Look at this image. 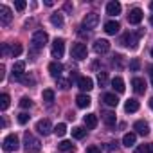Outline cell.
I'll return each instance as SVG.
<instances>
[{
    "label": "cell",
    "instance_id": "1",
    "mask_svg": "<svg viewBox=\"0 0 153 153\" xmlns=\"http://www.w3.org/2000/svg\"><path fill=\"white\" fill-rule=\"evenodd\" d=\"M49 42V34L45 31H34L33 38H31V56L34 58Z\"/></svg>",
    "mask_w": 153,
    "mask_h": 153
},
{
    "label": "cell",
    "instance_id": "2",
    "mask_svg": "<svg viewBox=\"0 0 153 153\" xmlns=\"http://www.w3.org/2000/svg\"><path fill=\"white\" fill-rule=\"evenodd\" d=\"M142 34H144V31H139V33H126V34L121 36L119 43L124 45V47H128V49H137V47H139V38H140Z\"/></svg>",
    "mask_w": 153,
    "mask_h": 153
},
{
    "label": "cell",
    "instance_id": "3",
    "mask_svg": "<svg viewBox=\"0 0 153 153\" xmlns=\"http://www.w3.org/2000/svg\"><path fill=\"white\" fill-rule=\"evenodd\" d=\"M24 144H25V151L27 153H38L42 149V142L29 131L24 135Z\"/></svg>",
    "mask_w": 153,
    "mask_h": 153
},
{
    "label": "cell",
    "instance_id": "4",
    "mask_svg": "<svg viewBox=\"0 0 153 153\" xmlns=\"http://www.w3.org/2000/svg\"><path fill=\"white\" fill-rule=\"evenodd\" d=\"M70 56L74 58V59H78V61H81V59H85L87 56H88V51H87V45L85 43H74L72 45V49H70Z\"/></svg>",
    "mask_w": 153,
    "mask_h": 153
},
{
    "label": "cell",
    "instance_id": "5",
    "mask_svg": "<svg viewBox=\"0 0 153 153\" xmlns=\"http://www.w3.org/2000/svg\"><path fill=\"white\" fill-rule=\"evenodd\" d=\"M2 148H4V151H7V153H13V151H16V149L20 148L18 137H16L15 133L7 135V137L4 139V142H2Z\"/></svg>",
    "mask_w": 153,
    "mask_h": 153
},
{
    "label": "cell",
    "instance_id": "6",
    "mask_svg": "<svg viewBox=\"0 0 153 153\" xmlns=\"http://www.w3.org/2000/svg\"><path fill=\"white\" fill-rule=\"evenodd\" d=\"M51 54H52V58H56V61H58L59 58H63V54H65V42H63L61 38H56V40L52 42Z\"/></svg>",
    "mask_w": 153,
    "mask_h": 153
},
{
    "label": "cell",
    "instance_id": "7",
    "mask_svg": "<svg viewBox=\"0 0 153 153\" xmlns=\"http://www.w3.org/2000/svg\"><path fill=\"white\" fill-rule=\"evenodd\" d=\"M2 54L4 56H11V58H16L22 54V45L20 43H4L2 45Z\"/></svg>",
    "mask_w": 153,
    "mask_h": 153
},
{
    "label": "cell",
    "instance_id": "8",
    "mask_svg": "<svg viewBox=\"0 0 153 153\" xmlns=\"http://www.w3.org/2000/svg\"><path fill=\"white\" fill-rule=\"evenodd\" d=\"M36 130H38L40 135H49L51 131H54L52 123H51L49 119H40V121L36 123Z\"/></svg>",
    "mask_w": 153,
    "mask_h": 153
},
{
    "label": "cell",
    "instance_id": "9",
    "mask_svg": "<svg viewBox=\"0 0 153 153\" xmlns=\"http://www.w3.org/2000/svg\"><path fill=\"white\" fill-rule=\"evenodd\" d=\"M13 20V13L7 6H0V24L2 25H9Z\"/></svg>",
    "mask_w": 153,
    "mask_h": 153
},
{
    "label": "cell",
    "instance_id": "10",
    "mask_svg": "<svg viewBox=\"0 0 153 153\" xmlns=\"http://www.w3.org/2000/svg\"><path fill=\"white\" fill-rule=\"evenodd\" d=\"M97 24H99V15L97 13H88L83 18V27H87V29H94Z\"/></svg>",
    "mask_w": 153,
    "mask_h": 153
},
{
    "label": "cell",
    "instance_id": "11",
    "mask_svg": "<svg viewBox=\"0 0 153 153\" xmlns=\"http://www.w3.org/2000/svg\"><path fill=\"white\" fill-rule=\"evenodd\" d=\"M78 87H79L83 92H90V90L94 88V81H92V78L81 76V78H78Z\"/></svg>",
    "mask_w": 153,
    "mask_h": 153
},
{
    "label": "cell",
    "instance_id": "12",
    "mask_svg": "<svg viewBox=\"0 0 153 153\" xmlns=\"http://www.w3.org/2000/svg\"><path fill=\"white\" fill-rule=\"evenodd\" d=\"M94 51H96V54H105V52H108V51H110V42H108V40H96Z\"/></svg>",
    "mask_w": 153,
    "mask_h": 153
},
{
    "label": "cell",
    "instance_id": "13",
    "mask_svg": "<svg viewBox=\"0 0 153 153\" xmlns=\"http://www.w3.org/2000/svg\"><path fill=\"white\" fill-rule=\"evenodd\" d=\"M24 70H25V63H24V61H16V63L13 65V78L20 81V79L24 78V74H25Z\"/></svg>",
    "mask_w": 153,
    "mask_h": 153
},
{
    "label": "cell",
    "instance_id": "14",
    "mask_svg": "<svg viewBox=\"0 0 153 153\" xmlns=\"http://www.w3.org/2000/svg\"><path fill=\"white\" fill-rule=\"evenodd\" d=\"M49 72H51L52 78L59 79V78H61V72H63V65H61L59 61H52V63L49 65Z\"/></svg>",
    "mask_w": 153,
    "mask_h": 153
},
{
    "label": "cell",
    "instance_id": "15",
    "mask_svg": "<svg viewBox=\"0 0 153 153\" xmlns=\"http://www.w3.org/2000/svg\"><path fill=\"white\" fill-rule=\"evenodd\" d=\"M140 20H142V11L139 7H133L130 11V15H128V22L133 24V25H137V24H140Z\"/></svg>",
    "mask_w": 153,
    "mask_h": 153
},
{
    "label": "cell",
    "instance_id": "16",
    "mask_svg": "<svg viewBox=\"0 0 153 153\" xmlns=\"http://www.w3.org/2000/svg\"><path fill=\"white\" fill-rule=\"evenodd\" d=\"M131 87H133L135 94H144L146 92V81L142 78H133L131 79Z\"/></svg>",
    "mask_w": 153,
    "mask_h": 153
},
{
    "label": "cell",
    "instance_id": "17",
    "mask_svg": "<svg viewBox=\"0 0 153 153\" xmlns=\"http://www.w3.org/2000/svg\"><path fill=\"white\" fill-rule=\"evenodd\" d=\"M133 130H135L139 135H142V137H146V135L149 133V126H148V123H144V121H137V123L133 124Z\"/></svg>",
    "mask_w": 153,
    "mask_h": 153
},
{
    "label": "cell",
    "instance_id": "18",
    "mask_svg": "<svg viewBox=\"0 0 153 153\" xmlns=\"http://www.w3.org/2000/svg\"><path fill=\"white\" fill-rule=\"evenodd\" d=\"M121 13V4L119 2H108L106 4V15H110V16H117Z\"/></svg>",
    "mask_w": 153,
    "mask_h": 153
},
{
    "label": "cell",
    "instance_id": "19",
    "mask_svg": "<svg viewBox=\"0 0 153 153\" xmlns=\"http://www.w3.org/2000/svg\"><path fill=\"white\" fill-rule=\"evenodd\" d=\"M119 29H121L119 22L110 20V22H106V24H105V33H106V34H115V33H119Z\"/></svg>",
    "mask_w": 153,
    "mask_h": 153
},
{
    "label": "cell",
    "instance_id": "20",
    "mask_svg": "<svg viewBox=\"0 0 153 153\" xmlns=\"http://www.w3.org/2000/svg\"><path fill=\"white\" fill-rule=\"evenodd\" d=\"M83 121H85V126H87L88 130H94V128L97 126V117H96V114H87V115L83 117Z\"/></svg>",
    "mask_w": 153,
    "mask_h": 153
},
{
    "label": "cell",
    "instance_id": "21",
    "mask_svg": "<svg viewBox=\"0 0 153 153\" xmlns=\"http://www.w3.org/2000/svg\"><path fill=\"white\" fill-rule=\"evenodd\" d=\"M76 103H78V106H79V108H87V106H90L92 99H90L87 94H79L78 97H76Z\"/></svg>",
    "mask_w": 153,
    "mask_h": 153
},
{
    "label": "cell",
    "instance_id": "22",
    "mask_svg": "<svg viewBox=\"0 0 153 153\" xmlns=\"http://www.w3.org/2000/svg\"><path fill=\"white\" fill-rule=\"evenodd\" d=\"M112 88L115 90V92H119V94H123L124 92V81H123V78H119V76H117V78H114L112 79Z\"/></svg>",
    "mask_w": 153,
    "mask_h": 153
},
{
    "label": "cell",
    "instance_id": "23",
    "mask_svg": "<svg viewBox=\"0 0 153 153\" xmlns=\"http://www.w3.org/2000/svg\"><path fill=\"white\" fill-rule=\"evenodd\" d=\"M124 110H126L128 114L137 112V110H139V101H137V99H128L126 105H124Z\"/></svg>",
    "mask_w": 153,
    "mask_h": 153
},
{
    "label": "cell",
    "instance_id": "24",
    "mask_svg": "<svg viewBox=\"0 0 153 153\" xmlns=\"http://www.w3.org/2000/svg\"><path fill=\"white\" fill-rule=\"evenodd\" d=\"M103 121H105V124H106V126H115L117 117H115V114H114V112H106V114H103Z\"/></svg>",
    "mask_w": 153,
    "mask_h": 153
},
{
    "label": "cell",
    "instance_id": "25",
    "mask_svg": "<svg viewBox=\"0 0 153 153\" xmlns=\"http://www.w3.org/2000/svg\"><path fill=\"white\" fill-rule=\"evenodd\" d=\"M51 24L54 25V27H63V15L61 13H54V15H51Z\"/></svg>",
    "mask_w": 153,
    "mask_h": 153
},
{
    "label": "cell",
    "instance_id": "26",
    "mask_svg": "<svg viewBox=\"0 0 153 153\" xmlns=\"http://www.w3.org/2000/svg\"><path fill=\"white\" fill-rule=\"evenodd\" d=\"M103 101H105L108 106H117V105H119V99H117L115 94H105V96H103Z\"/></svg>",
    "mask_w": 153,
    "mask_h": 153
},
{
    "label": "cell",
    "instance_id": "27",
    "mask_svg": "<svg viewBox=\"0 0 153 153\" xmlns=\"http://www.w3.org/2000/svg\"><path fill=\"white\" fill-rule=\"evenodd\" d=\"M135 140H137V135H135V133H131V131H130V133H126V135L123 137V144H124L126 148H131V146L135 144Z\"/></svg>",
    "mask_w": 153,
    "mask_h": 153
},
{
    "label": "cell",
    "instance_id": "28",
    "mask_svg": "<svg viewBox=\"0 0 153 153\" xmlns=\"http://www.w3.org/2000/svg\"><path fill=\"white\" fill-rule=\"evenodd\" d=\"M58 148H59V151H65V153H70V151L76 149V146H74L70 140H61V142L58 144Z\"/></svg>",
    "mask_w": 153,
    "mask_h": 153
},
{
    "label": "cell",
    "instance_id": "29",
    "mask_svg": "<svg viewBox=\"0 0 153 153\" xmlns=\"http://www.w3.org/2000/svg\"><path fill=\"white\" fill-rule=\"evenodd\" d=\"M85 135H87V130H85V128H81V126L72 128V137H74V139H83Z\"/></svg>",
    "mask_w": 153,
    "mask_h": 153
},
{
    "label": "cell",
    "instance_id": "30",
    "mask_svg": "<svg viewBox=\"0 0 153 153\" xmlns=\"http://www.w3.org/2000/svg\"><path fill=\"white\" fill-rule=\"evenodd\" d=\"M42 97H43V101H45V103H49V105H51V103L54 101V90L45 88V90H43V94H42Z\"/></svg>",
    "mask_w": 153,
    "mask_h": 153
},
{
    "label": "cell",
    "instance_id": "31",
    "mask_svg": "<svg viewBox=\"0 0 153 153\" xmlns=\"http://www.w3.org/2000/svg\"><path fill=\"white\" fill-rule=\"evenodd\" d=\"M9 96L7 94H2L0 96V110H7V106H9Z\"/></svg>",
    "mask_w": 153,
    "mask_h": 153
},
{
    "label": "cell",
    "instance_id": "32",
    "mask_svg": "<svg viewBox=\"0 0 153 153\" xmlns=\"http://www.w3.org/2000/svg\"><path fill=\"white\" fill-rule=\"evenodd\" d=\"M97 83H99V87H106V83H108V74H106V72H99Z\"/></svg>",
    "mask_w": 153,
    "mask_h": 153
},
{
    "label": "cell",
    "instance_id": "33",
    "mask_svg": "<svg viewBox=\"0 0 153 153\" xmlns=\"http://www.w3.org/2000/svg\"><path fill=\"white\" fill-rule=\"evenodd\" d=\"M54 133L58 135V137H63L65 133H67V126L61 123V124H58V126H54Z\"/></svg>",
    "mask_w": 153,
    "mask_h": 153
},
{
    "label": "cell",
    "instance_id": "34",
    "mask_svg": "<svg viewBox=\"0 0 153 153\" xmlns=\"http://www.w3.org/2000/svg\"><path fill=\"white\" fill-rule=\"evenodd\" d=\"M117 68H123L124 67V58L121 56V54H117V56H114V61H112Z\"/></svg>",
    "mask_w": 153,
    "mask_h": 153
},
{
    "label": "cell",
    "instance_id": "35",
    "mask_svg": "<svg viewBox=\"0 0 153 153\" xmlns=\"http://www.w3.org/2000/svg\"><path fill=\"white\" fill-rule=\"evenodd\" d=\"M140 68V61H139V58H133L131 61H130V70L131 72H137Z\"/></svg>",
    "mask_w": 153,
    "mask_h": 153
},
{
    "label": "cell",
    "instance_id": "36",
    "mask_svg": "<svg viewBox=\"0 0 153 153\" xmlns=\"http://www.w3.org/2000/svg\"><path fill=\"white\" fill-rule=\"evenodd\" d=\"M20 106H22V108H31V106H33V101H31L29 97H22V99H20Z\"/></svg>",
    "mask_w": 153,
    "mask_h": 153
},
{
    "label": "cell",
    "instance_id": "37",
    "mask_svg": "<svg viewBox=\"0 0 153 153\" xmlns=\"http://www.w3.org/2000/svg\"><path fill=\"white\" fill-rule=\"evenodd\" d=\"M29 117H31L29 114H25V112H22V114H18V123H20V124H25V123L29 121Z\"/></svg>",
    "mask_w": 153,
    "mask_h": 153
},
{
    "label": "cell",
    "instance_id": "38",
    "mask_svg": "<svg viewBox=\"0 0 153 153\" xmlns=\"http://www.w3.org/2000/svg\"><path fill=\"white\" fill-rule=\"evenodd\" d=\"M58 87H59L61 90H67V88L70 87V83H68L67 79H61V78H59V79H58Z\"/></svg>",
    "mask_w": 153,
    "mask_h": 153
},
{
    "label": "cell",
    "instance_id": "39",
    "mask_svg": "<svg viewBox=\"0 0 153 153\" xmlns=\"http://www.w3.org/2000/svg\"><path fill=\"white\" fill-rule=\"evenodd\" d=\"M25 6H27V4L24 2V0H16V2H15V7H16L18 11H24V9H25Z\"/></svg>",
    "mask_w": 153,
    "mask_h": 153
},
{
    "label": "cell",
    "instance_id": "40",
    "mask_svg": "<svg viewBox=\"0 0 153 153\" xmlns=\"http://www.w3.org/2000/svg\"><path fill=\"white\" fill-rule=\"evenodd\" d=\"M20 81H22L24 85H33V83H34V78H29V76H24V78H22Z\"/></svg>",
    "mask_w": 153,
    "mask_h": 153
},
{
    "label": "cell",
    "instance_id": "41",
    "mask_svg": "<svg viewBox=\"0 0 153 153\" xmlns=\"http://www.w3.org/2000/svg\"><path fill=\"white\" fill-rule=\"evenodd\" d=\"M85 153H101V149H99V148H97V146H88V148H87V151H85Z\"/></svg>",
    "mask_w": 153,
    "mask_h": 153
},
{
    "label": "cell",
    "instance_id": "42",
    "mask_svg": "<svg viewBox=\"0 0 153 153\" xmlns=\"http://www.w3.org/2000/svg\"><path fill=\"white\" fill-rule=\"evenodd\" d=\"M4 78H6V67L0 65V81H4Z\"/></svg>",
    "mask_w": 153,
    "mask_h": 153
},
{
    "label": "cell",
    "instance_id": "43",
    "mask_svg": "<svg viewBox=\"0 0 153 153\" xmlns=\"http://www.w3.org/2000/svg\"><path fill=\"white\" fill-rule=\"evenodd\" d=\"M146 149H148V144H146V146H139V148L135 149V153H146Z\"/></svg>",
    "mask_w": 153,
    "mask_h": 153
},
{
    "label": "cell",
    "instance_id": "44",
    "mask_svg": "<svg viewBox=\"0 0 153 153\" xmlns=\"http://www.w3.org/2000/svg\"><path fill=\"white\" fill-rule=\"evenodd\" d=\"M115 148H117L115 142H108V144H106V149H108V151H112V149H115Z\"/></svg>",
    "mask_w": 153,
    "mask_h": 153
},
{
    "label": "cell",
    "instance_id": "45",
    "mask_svg": "<svg viewBox=\"0 0 153 153\" xmlns=\"http://www.w3.org/2000/svg\"><path fill=\"white\" fill-rule=\"evenodd\" d=\"M148 70H149V79H151V85H153V65H149Z\"/></svg>",
    "mask_w": 153,
    "mask_h": 153
},
{
    "label": "cell",
    "instance_id": "46",
    "mask_svg": "<svg viewBox=\"0 0 153 153\" xmlns=\"http://www.w3.org/2000/svg\"><path fill=\"white\" fill-rule=\"evenodd\" d=\"M146 153H153V142H151V144H148V149H146Z\"/></svg>",
    "mask_w": 153,
    "mask_h": 153
},
{
    "label": "cell",
    "instance_id": "47",
    "mask_svg": "<svg viewBox=\"0 0 153 153\" xmlns=\"http://www.w3.org/2000/svg\"><path fill=\"white\" fill-rule=\"evenodd\" d=\"M45 6H49V7H51V6H54V2H52V0H45Z\"/></svg>",
    "mask_w": 153,
    "mask_h": 153
},
{
    "label": "cell",
    "instance_id": "48",
    "mask_svg": "<svg viewBox=\"0 0 153 153\" xmlns=\"http://www.w3.org/2000/svg\"><path fill=\"white\" fill-rule=\"evenodd\" d=\"M149 108H151V110H153V97H151V99H149Z\"/></svg>",
    "mask_w": 153,
    "mask_h": 153
},
{
    "label": "cell",
    "instance_id": "49",
    "mask_svg": "<svg viewBox=\"0 0 153 153\" xmlns=\"http://www.w3.org/2000/svg\"><path fill=\"white\" fill-rule=\"evenodd\" d=\"M149 24H151V25H153V15H151V16H149Z\"/></svg>",
    "mask_w": 153,
    "mask_h": 153
},
{
    "label": "cell",
    "instance_id": "50",
    "mask_svg": "<svg viewBox=\"0 0 153 153\" xmlns=\"http://www.w3.org/2000/svg\"><path fill=\"white\" fill-rule=\"evenodd\" d=\"M149 7H151V11H153V2H151V4H149Z\"/></svg>",
    "mask_w": 153,
    "mask_h": 153
},
{
    "label": "cell",
    "instance_id": "51",
    "mask_svg": "<svg viewBox=\"0 0 153 153\" xmlns=\"http://www.w3.org/2000/svg\"><path fill=\"white\" fill-rule=\"evenodd\" d=\"M151 58H153V49H151Z\"/></svg>",
    "mask_w": 153,
    "mask_h": 153
}]
</instances>
